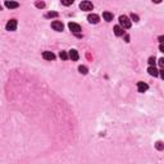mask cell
<instances>
[{
  "instance_id": "9a60e30c",
  "label": "cell",
  "mask_w": 164,
  "mask_h": 164,
  "mask_svg": "<svg viewBox=\"0 0 164 164\" xmlns=\"http://www.w3.org/2000/svg\"><path fill=\"white\" fill-rule=\"evenodd\" d=\"M59 56H60L63 60H67V59L69 58V54H67L65 51H60V53H59Z\"/></svg>"
},
{
  "instance_id": "6da1fadb",
  "label": "cell",
  "mask_w": 164,
  "mask_h": 164,
  "mask_svg": "<svg viewBox=\"0 0 164 164\" xmlns=\"http://www.w3.org/2000/svg\"><path fill=\"white\" fill-rule=\"evenodd\" d=\"M119 24H121L123 28H131L132 22L130 21V18H128L127 15H121V17H119Z\"/></svg>"
},
{
  "instance_id": "44dd1931",
  "label": "cell",
  "mask_w": 164,
  "mask_h": 164,
  "mask_svg": "<svg viewBox=\"0 0 164 164\" xmlns=\"http://www.w3.org/2000/svg\"><path fill=\"white\" fill-rule=\"evenodd\" d=\"M131 19L135 21V22H138V17H137L136 14H133V13H132V14H131Z\"/></svg>"
},
{
  "instance_id": "9c48e42d",
  "label": "cell",
  "mask_w": 164,
  "mask_h": 164,
  "mask_svg": "<svg viewBox=\"0 0 164 164\" xmlns=\"http://www.w3.org/2000/svg\"><path fill=\"white\" fill-rule=\"evenodd\" d=\"M42 58L45 59V60H54V59H55V55H54L51 51H44Z\"/></svg>"
},
{
  "instance_id": "ffe728a7",
  "label": "cell",
  "mask_w": 164,
  "mask_h": 164,
  "mask_svg": "<svg viewBox=\"0 0 164 164\" xmlns=\"http://www.w3.org/2000/svg\"><path fill=\"white\" fill-rule=\"evenodd\" d=\"M149 64L151 65V67H155V58L154 56H150L149 58Z\"/></svg>"
},
{
  "instance_id": "30bf717a",
  "label": "cell",
  "mask_w": 164,
  "mask_h": 164,
  "mask_svg": "<svg viewBox=\"0 0 164 164\" xmlns=\"http://www.w3.org/2000/svg\"><path fill=\"white\" fill-rule=\"evenodd\" d=\"M69 58L72 59V60H78V58H80V55H78V51L75 50V49L69 50Z\"/></svg>"
},
{
  "instance_id": "277c9868",
  "label": "cell",
  "mask_w": 164,
  "mask_h": 164,
  "mask_svg": "<svg viewBox=\"0 0 164 164\" xmlns=\"http://www.w3.org/2000/svg\"><path fill=\"white\" fill-rule=\"evenodd\" d=\"M5 28H7V31H15V30H17V21H15V19H10L7 23Z\"/></svg>"
},
{
  "instance_id": "d4e9b609",
  "label": "cell",
  "mask_w": 164,
  "mask_h": 164,
  "mask_svg": "<svg viewBox=\"0 0 164 164\" xmlns=\"http://www.w3.org/2000/svg\"><path fill=\"white\" fill-rule=\"evenodd\" d=\"M159 75H160V77H162L163 80H164V68H162V71H160V73H159Z\"/></svg>"
},
{
  "instance_id": "3957f363",
  "label": "cell",
  "mask_w": 164,
  "mask_h": 164,
  "mask_svg": "<svg viewBox=\"0 0 164 164\" xmlns=\"http://www.w3.org/2000/svg\"><path fill=\"white\" fill-rule=\"evenodd\" d=\"M68 27H69V30L73 32V34H80L81 32V26L77 23H73V22H69V24H68Z\"/></svg>"
},
{
  "instance_id": "d6986e66",
  "label": "cell",
  "mask_w": 164,
  "mask_h": 164,
  "mask_svg": "<svg viewBox=\"0 0 164 164\" xmlns=\"http://www.w3.org/2000/svg\"><path fill=\"white\" fill-rule=\"evenodd\" d=\"M36 7L40 8V9H42V8H45V3L44 1H36Z\"/></svg>"
},
{
  "instance_id": "4fadbf2b",
  "label": "cell",
  "mask_w": 164,
  "mask_h": 164,
  "mask_svg": "<svg viewBox=\"0 0 164 164\" xmlns=\"http://www.w3.org/2000/svg\"><path fill=\"white\" fill-rule=\"evenodd\" d=\"M103 18H104V19H105L106 22L113 21V13H110V12H104V13H103Z\"/></svg>"
},
{
  "instance_id": "5b68a950",
  "label": "cell",
  "mask_w": 164,
  "mask_h": 164,
  "mask_svg": "<svg viewBox=\"0 0 164 164\" xmlns=\"http://www.w3.org/2000/svg\"><path fill=\"white\" fill-rule=\"evenodd\" d=\"M51 28L58 31V32H60V31H63V28H64V24L59 21H54L53 23H51Z\"/></svg>"
},
{
  "instance_id": "7c38bea8",
  "label": "cell",
  "mask_w": 164,
  "mask_h": 164,
  "mask_svg": "<svg viewBox=\"0 0 164 164\" xmlns=\"http://www.w3.org/2000/svg\"><path fill=\"white\" fill-rule=\"evenodd\" d=\"M147 72H149V75L153 76V77H158V76H159V72L157 71V68H155V67H151V65L147 68Z\"/></svg>"
},
{
  "instance_id": "484cf974",
  "label": "cell",
  "mask_w": 164,
  "mask_h": 164,
  "mask_svg": "<svg viewBox=\"0 0 164 164\" xmlns=\"http://www.w3.org/2000/svg\"><path fill=\"white\" fill-rule=\"evenodd\" d=\"M153 1H154V3H157V4H159V3L162 1V0H153Z\"/></svg>"
},
{
  "instance_id": "8fae6325",
  "label": "cell",
  "mask_w": 164,
  "mask_h": 164,
  "mask_svg": "<svg viewBox=\"0 0 164 164\" xmlns=\"http://www.w3.org/2000/svg\"><path fill=\"white\" fill-rule=\"evenodd\" d=\"M123 27L121 26V24H119V26H116L114 27V34L117 35V36H123V35H124V31H123Z\"/></svg>"
},
{
  "instance_id": "ba28073f",
  "label": "cell",
  "mask_w": 164,
  "mask_h": 164,
  "mask_svg": "<svg viewBox=\"0 0 164 164\" xmlns=\"http://www.w3.org/2000/svg\"><path fill=\"white\" fill-rule=\"evenodd\" d=\"M147 89H149L147 83H145V82H137V90H138V92H146Z\"/></svg>"
},
{
  "instance_id": "2e32d148",
  "label": "cell",
  "mask_w": 164,
  "mask_h": 164,
  "mask_svg": "<svg viewBox=\"0 0 164 164\" xmlns=\"http://www.w3.org/2000/svg\"><path fill=\"white\" fill-rule=\"evenodd\" d=\"M73 3H75V0H62V4L65 5V7H69V5H72Z\"/></svg>"
},
{
  "instance_id": "ac0fdd59",
  "label": "cell",
  "mask_w": 164,
  "mask_h": 164,
  "mask_svg": "<svg viewBox=\"0 0 164 164\" xmlns=\"http://www.w3.org/2000/svg\"><path fill=\"white\" fill-rule=\"evenodd\" d=\"M46 18H51V17H58V13L56 12H49V13H46V15H45Z\"/></svg>"
},
{
  "instance_id": "5bb4252c",
  "label": "cell",
  "mask_w": 164,
  "mask_h": 164,
  "mask_svg": "<svg viewBox=\"0 0 164 164\" xmlns=\"http://www.w3.org/2000/svg\"><path fill=\"white\" fill-rule=\"evenodd\" d=\"M78 71H80L81 75H87V72H89L87 67H85V65H80V67H78Z\"/></svg>"
},
{
  "instance_id": "7402d4cb",
  "label": "cell",
  "mask_w": 164,
  "mask_h": 164,
  "mask_svg": "<svg viewBox=\"0 0 164 164\" xmlns=\"http://www.w3.org/2000/svg\"><path fill=\"white\" fill-rule=\"evenodd\" d=\"M158 63H159L160 67L164 68V58H160V59H159V62H158Z\"/></svg>"
},
{
  "instance_id": "e0dca14e",
  "label": "cell",
  "mask_w": 164,
  "mask_h": 164,
  "mask_svg": "<svg viewBox=\"0 0 164 164\" xmlns=\"http://www.w3.org/2000/svg\"><path fill=\"white\" fill-rule=\"evenodd\" d=\"M155 147H157L158 150H163L164 149V142H162V141H158V142L155 144Z\"/></svg>"
},
{
  "instance_id": "7a4b0ae2",
  "label": "cell",
  "mask_w": 164,
  "mask_h": 164,
  "mask_svg": "<svg viewBox=\"0 0 164 164\" xmlns=\"http://www.w3.org/2000/svg\"><path fill=\"white\" fill-rule=\"evenodd\" d=\"M80 8L82 10H85V12H87V10H92V8H94V5H92L91 1H87V0H85V1H82L80 4Z\"/></svg>"
},
{
  "instance_id": "cb8c5ba5",
  "label": "cell",
  "mask_w": 164,
  "mask_h": 164,
  "mask_svg": "<svg viewBox=\"0 0 164 164\" xmlns=\"http://www.w3.org/2000/svg\"><path fill=\"white\" fill-rule=\"evenodd\" d=\"M158 40L160 41V44H164V36H159L158 37Z\"/></svg>"
},
{
  "instance_id": "603a6c76",
  "label": "cell",
  "mask_w": 164,
  "mask_h": 164,
  "mask_svg": "<svg viewBox=\"0 0 164 164\" xmlns=\"http://www.w3.org/2000/svg\"><path fill=\"white\" fill-rule=\"evenodd\" d=\"M159 50L162 51V53H164V44H160L159 45Z\"/></svg>"
},
{
  "instance_id": "8992f818",
  "label": "cell",
  "mask_w": 164,
  "mask_h": 164,
  "mask_svg": "<svg viewBox=\"0 0 164 164\" xmlns=\"http://www.w3.org/2000/svg\"><path fill=\"white\" fill-rule=\"evenodd\" d=\"M87 21H89L90 23H92V24H96V23H99L100 17L97 14H89L87 15Z\"/></svg>"
},
{
  "instance_id": "52a82bcc",
  "label": "cell",
  "mask_w": 164,
  "mask_h": 164,
  "mask_svg": "<svg viewBox=\"0 0 164 164\" xmlns=\"http://www.w3.org/2000/svg\"><path fill=\"white\" fill-rule=\"evenodd\" d=\"M5 7L9 8V9H15V8L19 7V3L12 1V0H5Z\"/></svg>"
}]
</instances>
